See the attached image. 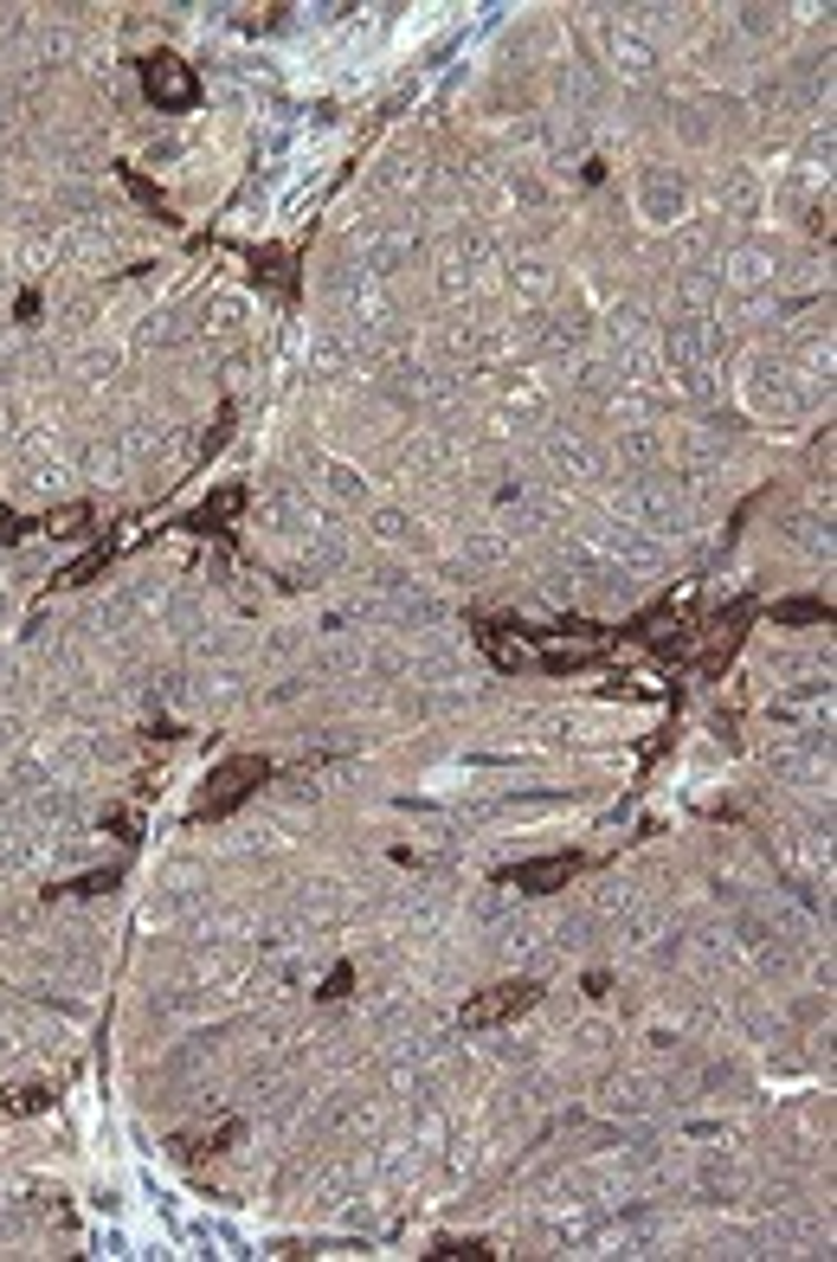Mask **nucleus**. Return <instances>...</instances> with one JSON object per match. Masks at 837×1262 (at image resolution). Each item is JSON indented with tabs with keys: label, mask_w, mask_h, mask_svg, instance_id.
<instances>
[{
	"label": "nucleus",
	"mask_w": 837,
	"mask_h": 1262,
	"mask_svg": "<svg viewBox=\"0 0 837 1262\" xmlns=\"http://www.w3.org/2000/svg\"><path fill=\"white\" fill-rule=\"evenodd\" d=\"M117 876H123V870H90V876H77V883H65L59 896H104V889H117Z\"/></svg>",
	"instance_id": "nucleus-15"
},
{
	"label": "nucleus",
	"mask_w": 837,
	"mask_h": 1262,
	"mask_svg": "<svg viewBox=\"0 0 837 1262\" xmlns=\"http://www.w3.org/2000/svg\"><path fill=\"white\" fill-rule=\"evenodd\" d=\"M477 638H484V651L496 657V664H502V670H522V651L502 638V626H489V619H484V626H477Z\"/></svg>",
	"instance_id": "nucleus-13"
},
{
	"label": "nucleus",
	"mask_w": 837,
	"mask_h": 1262,
	"mask_svg": "<svg viewBox=\"0 0 837 1262\" xmlns=\"http://www.w3.org/2000/svg\"><path fill=\"white\" fill-rule=\"evenodd\" d=\"M252 278H265L271 290H296V278H290V252H278V245H265V252H252Z\"/></svg>",
	"instance_id": "nucleus-9"
},
{
	"label": "nucleus",
	"mask_w": 837,
	"mask_h": 1262,
	"mask_svg": "<svg viewBox=\"0 0 837 1262\" xmlns=\"http://www.w3.org/2000/svg\"><path fill=\"white\" fill-rule=\"evenodd\" d=\"M117 174H123V187H130V194H136L142 207H148V213H155V219H161V226H174V207H168V194H161L155 181H142V174H136V168H130V161H123Z\"/></svg>",
	"instance_id": "nucleus-10"
},
{
	"label": "nucleus",
	"mask_w": 837,
	"mask_h": 1262,
	"mask_svg": "<svg viewBox=\"0 0 837 1262\" xmlns=\"http://www.w3.org/2000/svg\"><path fill=\"white\" fill-rule=\"evenodd\" d=\"M20 535H26V522H20V515H0V548H13Z\"/></svg>",
	"instance_id": "nucleus-18"
},
{
	"label": "nucleus",
	"mask_w": 837,
	"mask_h": 1262,
	"mask_svg": "<svg viewBox=\"0 0 837 1262\" xmlns=\"http://www.w3.org/2000/svg\"><path fill=\"white\" fill-rule=\"evenodd\" d=\"M46 1108H52V1089H46V1082H26V1089L7 1095V1115H46Z\"/></svg>",
	"instance_id": "nucleus-12"
},
{
	"label": "nucleus",
	"mask_w": 837,
	"mask_h": 1262,
	"mask_svg": "<svg viewBox=\"0 0 837 1262\" xmlns=\"http://www.w3.org/2000/svg\"><path fill=\"white\" fill-rule=\"evenodd\" d=\"M425 1257H489V1243H471V1237H464V1243H458V1237H438Z\"/></svg>",
	"instance_id": "nucleus-17"
},
{
	"label": "nucleus",
	"mask_w": 837,
	"mask_h": 1262,
	"mask_svg": "<svg viewBox=\"0 0 837 1262\" xmlns=\"http://www.w3.org/2000/svg\"><path fill=\"white\" fill-rule=\"evenodd\" d=\"M773 626H832V599H779Z\"/></svg>",
	"instance_id": "nucleus-8"
},
{
	"label": "nucleus",
	"mask_w": 837,
	"mask_h": 1262,
	"mask_svg": "<svg viewBox=\"0 0 837 1262\" xmlns=\"http://www.w3.org/2000/svg\"><path fill=\"white\" fill-rule=\"evenodd\" d=\"M142 97H148L155 110H194V104H201V77H194L187 59H174V52H148V59H142Z\"/></svg>",
	"instance_id": "nucleus-2"
},
{
	"label": "nucleus",
	"mask_w": 837,
	"mask_h": 1262,
	"mask_svg": "<svg viewBox=\"0 0 837 1262\" xmlns=\"http://www.w3.org/2000/svg\"><path fill=\"white\" fill-rule=\"evenodd\" d=\"M39 529H46V535H84V529H90V502H65V509L39 515Z\"/></svg>",
	"instance_id": "nucleus-11"
},
{
	"label": "nucleus",
	"mask_w": 837,
	"mask_h": 1262,
	"mask_svg": "<svg viewBox=\"0 0 837 1262\" xmlns=\"http://www.w3.org/2000/svg\"><path fill=\"white\" fill-rule=\"evenodd\" d=\"M110 555H117V542H97V548H84V555H77V561H71L65 573H52V586H65V593H71V586H84V580H97V573L110 567Z\"/></svg>",
	"instance_id": "nucleus-7"
},
{
	"label": "nucleus",
	"mask_w": 837,
	"mask_h": 1262,
	"mask_svg": "<svg viewBox=\"0 0 837 1262\" xmlns=\"http://www.w3.org/2000/svg\"><path fill=\"white\" fill-rule=\"evenodd\" d=\"M573 876H580V857H573V850H567V857H535V863L496 870V883H502V889H522V896H555Z\"/></svg>",
	"instance_id": "nucleus-4"
},
{
	"label": "nucleus",
	"mask_w": 837,
	"mask_h": 1262,
	"mask_svg": "<svg viewBox=\"0 0 837 1262\" xmlns=\"http://www.w3.org/2000/svg\"><path fill=\"white\" fill-rule=\"evenodd\" d=\"M349 992H354V967L342 960V967H336V973L323 980V992H316V998H323V1005H336V998H349Z\"/></svg>",
	"instance_id": "nucleus-16"
},
{
	"label": "nucleus",
	"mask_w": 837,
	"mask_h": 1262,
	"mask_svg": "<svg viewBox=\"0 0 837 1262\" xmlns=\"http://www.w3.org/2000/svg\"><path fill=\"white\" fill-rule=\"evenodd\" d=\"M239 1140V1121H219L213 1133H194V1140H181V1153H226Z\"/></svg>",
	"instance_id": "nucleus-14"
},
{
	"label": "nucleus",
	"mask_w": 837,
	"mask_h": 1262,
	"mask_svg": "<svg viewBox=\"0 0 837 1262\" xmlns=\"http://www.w3.org/2000/svg\"><path fill=\"white\" fill-rule=\"evenodd\" d=\"M535 998H542V985H535V980H502V985H489V992H477V998H464L458 1024H464V1031H489V1024H509V1018H522V1011H529Z\"/></svg>",
	"instance_id": "nucleus-3"
},
{
	"label": "nucleus",
	"mask_w": 837,
	"mask_h": 1262,
	"mask_svg": "<svg viewBox=\"0 0 837 1262\" xmlns=\"http://www.w3.org/2000/svg\"><path fill=\"white\" fill-rule=\"evenodd\" d=\"M754 619V599H735L715 626H708V651H702V677H721V664L741 651V626Z\"/></svg>",
	"instance_id": "nucleus-5"
},
{
	"label": "nucleus",
	"mask_w": 837,
	"mask_h": 1262,
	"mask_svg": "<svg viewBox=\"0 0 837 1262\" xmlns=\"http://www.w3.org/2000/svg\"><path fill=\"white\" fill-rule=\"evenodd\" d=\"M271 779V761L265 754H239V761H219V767L207 773V786H201V805H194V818L207 825V818H232L258 786Z\"/></svg>",
	"instance_id": "nucleus-1"
},
{
	"label": "nucleus",
	"mask_w": 837,
	"mask_h": 1262,
	"mask_svg": "<svg viewBox=\"0 0 837 1262\" xmlns=\"http://www.w3.org/2000/svg\"><path fill=\"white\" fill-rule=\"evenodd\" d=\"M245 502H252V496H245V484H226V490H213L207 502H201V509L181 522V529H194V535H219L226 522H239V515H245Z\"/></svg>",
	"instance_id": "nucleus-6"
}]
</instances>
